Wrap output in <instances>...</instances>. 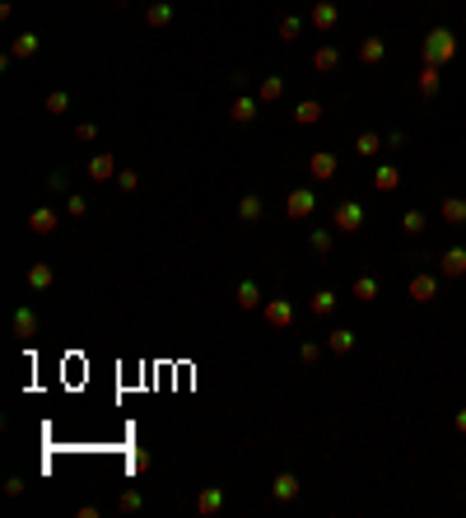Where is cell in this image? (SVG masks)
Segmentation results:
<instances>
[{
  "label": "cell",
  "instance_id": "obj_8",
  "mask_svg": "<svg viewBox=\"0 0 466 518\" xmlns=\"http://www.w3.org/2000/svg\"><path fill=\"white\" fill-rule=\"evenodd\" d=\"M117 173L122 169H117V154H112V150H98V154L89 159V178L93 182H117Z\"/></svg>",
  "mask_w": 466,
  "mask_h": 518
},
{
  "label": "cell",
  "instance_id": "obj_32",
  "mask_svg": "<svg viewBox=\"0 0 466 518\" xmlns=\"http://www.w3.org/2000/svg\"><path fill=\"white\" fill-rule=\"evenodd\" d=\"M280 43H299V33H303V19H294V14H285V19H280Z\"/></svg>",
  "mask_w": 466,
  "mask_h": 518
},
{
  "label": "cell",
  "instance_id": "obj_41",
  "mask_svg": "<svg viewBox=\"0 0 466 518\" xmlns=\"http://www.w3.org/2000/svg\"><path fill=\"white\" fill-rule=\"evenodd\" d=\"M131 472H149V453H131Z\"/></svg>",
  "mask_w": 466,
  "mask_h": 518
},
{
  "label": "cell",
  "instance_id": "obj_29",
  "mask_svg": "<svg viewBox=\"0 0 466 518\" xmlns=\"http://www.w3.org/2000/svg\"><path fill=\"white\" fill-rule=\"evenodd\" d=\"M312 66L322 70V75H331V70L341 66V52H336V47H317V52H312Z\"/></svg>",
  "mask_w": 466,
  "mask_h": 518
},
{
  "label": "cell",
  "instance_id": "obj_31",
  "mask_svg": "<svg viewBox=\"0 0 466 518\" xmlns=\"http://www.w3.org/2000/svg\"><path fill=\"white\" fill-rule=\"evenodd\" d=\"M140 509H144V495H140V490H135V485H131V490H122V500H117V514H140Z\"/></svg>",
  "mask_w": 466,
  "mask_h": 518
},
{
  "label": "cell",
  "instance_id": "obj_16",
  "mask_svg": "<svg viewBox=\"0 0 466 518\" xmlns=\"http://www.w3.org/2000/svg\"><path fill=\"white\" fill-rule=\"evenodd\" d=\"M438 70H443V66H429V61L420 66V79H415V89H420V98H438V79H443Z\"/></svg>",
  "mask_w": 466,
  "mask_h": 518
},
{
  "label": "cell",
  "instance_id": "obj_40",
  "mask_svg": "<svg viewBox=\"0 0 466 518\" xmlns=\"http://www.w3.org/2000/svg\"><path fill=\"white\" fill-rule=\"evenodd\" d=\"M47 187H52V192H66V187H70V178H66L61 169H52V173H47Z\"/></svg>",
  "mask_w": 466,
  "mask_h": 518
},
{
  "label": "cell",
  "instance_id": "obj_2",
  "mask_svg": "<svg viewBox=\"0 0 466 518\" xmlns=\"http://www.w3.org/2000/svg\"><path fill=\"white\" fill-rule=\"evenodd\" d=\"M312 210H317V192H312V187H294V192L285 196V215L294 220V225H299V220H308Z\"/></svg>",
  "mask_w": 466,
  "mask_h": 518
},
{
  "label": "cell",
  "instance_id": "obj_42",
  "mask_svg": "<svg viewBox=\"0 0 466 518\" xmlns=\"http://www.w3.org/2000/svg\"><path fill=\"white\" fill-rule=\"evenodd\" d=\"M5 495H10V500L23 495V476H10V481H5Z\"/></svg>",
  "mask_w": 466,
  "mask_h": 518
},
{
  "label": "cell",
  "instance_id": "obj_12",
  "mask_svg": "<svg viewBox=\"0 0 466 518\" xmlns=\"http://www.w3.org/2000/svg\"><path fill=\"white\" fill-rule=\"evenodd\" d=\"M233 304L243 308V313L261 308V304H266V299H261V285H256V281H238V290H233Z\"/></svg>",
  "mask_w": 466,
  "mask_h": 518
},
{
  "label": "cell",
  "instance_id": "obj_39",
  "mask_svg": "<svg viewBox=\"0 0 466 518\" xmlns=\"http://www.w3.org/2000/svg\"><path fill=\"white\" fill-rule=\"evenodd\" d=\"M299 360H303V364H317V360H322V346H317V341H303Z\"/></svg>",
  "mask_w": 466,
  "mask_h": 518
},
{
  "label": "cell",
  "instance_id": "obj_24",
  "mask_svg": "<svg viewBox=\"0 0 466 518\" xmlns=\"http://www.w3.org/2000/svg\"><path fill=\"white\" fill-rule=\"evenodd\" d=\"M382 57H387V43H382V38H364V43H359V61H364V66H377Z\"/></svg>",
  "mask_w": 466,
  "mask_h": 518
},
{
  "label": "cell",
  "instance_id": "obj_9",
  "mask_svg": "<svg viewBox=\"0 0 466 518\" xmlns=\"http://www.w3.org/2000/svg\"><path fill=\"white\" fill-rule=\"evenodd\" d=\"M308 23H312V28H317V33H331L336 23H341V10H336L331 0H317V5H312V10H308Z\"/></svg>",
  "mask_w": 466,
  "mask_h": 518
},
{
  "label": "cell",
  "instance_id": "obj_37",
  "mask_svg": "<svg viewBox=\"0 0 466 518\" xmlns=\"http://www.w3.org/2000/svg\"><path fill=\"white\" fill-rule=\"evenodd\" d=\"M75 140H79V145H93V140H98V126H93V122H79L75 126Z\"/></svg>",
  "mask_w": 466,
  "mask_h": 518
},
{
  "label": "cell",
  "instance_id": "obj_11",
  "mask_svg": "<svg viewBox=\"0 0 466 518\" xmlns=\"http://www.w3.org/2000/svg\"><path fill=\"white\" fill-rule=\"evenodd\" d=\"M56 229H61V215H56L52 205H38V210L28 215V234L47 238V234H56Z\"/></svg>",
  "mask_w": 466,
  "mask_h": 518
},
{
  "label": "cell",
  "instance_id": "obj_25",
  "mask_svg": "<svg viewBox=\"0 0 466 518\" xmlns=\"http://www.w3.org/2000/svg\"><path fill=\"white\" fill-rule=\"evenodd\" d=\"M144 23H149V28H168V23H173V5H168V0H154V5L144 10Z\"/></svg>",
  "mask_w": 466,
  "mask_h": 518
},
{
  "label": "cell",
  "instance_id": "obj_23",
  "mask_svg": "<svg viewBox=\"0 0 466 518\" xmlns=\"http://www.w3.org/2000/svg\"><path fill=\"white\" fill-rule=\"evenodd\" d=\"M382 145H387V140H382L377 131H359V140H355V154H359V159H373V154H382Z\"/></svg>",
  "mask_w": 466,
  "mask_h": 518
},
{
  "label": "cell",
  "instance_id": "obj_15",
  "mask_svg": "<svg viewBox=\"0 0 466 518\" xmlns=\"http://www.w3.org/2000/svg\"><path fill=\"white\" fill-rule=\"evenodd\" d=\"M224 509V490L220 485H200V495H196V514L200 518H215Z\"/></svg>",
  "mask_w": 466,
  "mask_h": 518
},
{
  "label": "cell",
  "instance_id": "obj_21",
  "mask_svg": "<svg viewBox=\"0 0 466 518\" xmlns=\"http://www.w3.org/2000/svg\"><path fill=\"white\" fill-rule=\"evenodd\" d=\"M256 98L261 103H280L285 98V75H266L261 84H256Z\"/></svg>",
  "mask_w": 466,
  "mask_h": 518
},
{
  "label": "cell",
  "instance_id": "obj_26",
  "mask_svg": "<svg viewBox=\"0 0 466 518\" xmlns=\"http://www.w3.org/2000/svg\"><path fill=\"white\" fill-rule=\"evenodd\" d=\"M308 313H312V317H331V313H336V294H331V290H317V294L308 299Z\"/></svg>",
  "mask_w": 466,
  "mask_h": 518
},
{
  "label": "cell",
  "instance_id": "obj_6",
  "mask_svg": "<svg viewBox=\"0 0 466 518\" xmlns=\"http://www.w3.org/2000/svg\"><path fill=\"white\" fill-rule=\"evenodd\" d=\"M438 276H443V281H462L466 276V248L462 243H453V248L438 257Z\"/></svg>",
  "mask_w": 466,
  "mask_h": 518
},
{
  "label": "cell",
  "instance_id": "obj_4",
  "mask_svg": "<svg viewBox=\"0 0 466 518\" xmlns=\"http://www.w3.org/2000/svg\"><path fill=\"white\" fill-rule=\"evenodd\" d=\"M261 317H266V327H275V332H285V327H294V304H289V299H266V304H261Z\"/></svg>",
  "mask_w": 466,
  "mask_h": 518
},
{
  "label": "cell",
  "instance_id": "obj_35",
  "mask_svg": "<svg viewBox=\"0 0 466 518\" xmlns=\"http://www.w3.org/2000/svg\"><path fill=\"white\" fill-rule=\"evenodd\" d=\"M355 299H359V304H373V299H377V281H373V276H359V281H355Z\"/></svg>",
  "mask_w": 466,
  "mask_h": 518
},
{
  "label": "cell",
  "instance_id": "obj_28",
  "mask_svg": "<svg viewBox=\"0 0 466 518\" xmlns=\"http://www.w3.org/2000/svg\"><path fill=\"white\" fill-rule=\"evenodd\" d=\"M261 215H266V205H261V196H243V201H238V220H243V225H256Z\"/></svg>",
  "mask_w": 466,
  "mask_h": 518
},
{
  "label": "cell",
  "instance_id": "obj_3",
  "mask_svg": "<svg viewBox=\"0 0 466 518\" xmlns=\"http://www.w3.org/2000/svg\"><path fill=\"white\" fill-rule=\"evenodd\" d=\"M331 225L341 229V234H359V229H364V205L359 201H341L336 215H331Z\"/></svg>",
  "mask_w": 466,
  "mask_h": 518
},
{
  "label": "cell",
  "instance_id": "obj_20",
  "mask_svg": "<svg viewBox=\"0 0 466 518\" xmlns=\"http://www.w3.org/2000/svg\"><path fill=\"white\" fill-rule=\"evenodd\" d=\"M438 215H443V225H466V201L462 196H443V201H438Z\"/></svg>",
  "mask_w": 466,
  "mask_h": 518
},
{
  "label": "cell",
  "instance_id": "obj_38",
  "mask_svg": "<svg viewBox=\"0 0 466 518\" xmlns=\"http://www.w3.org/2000/svg\"><path fill=\"white\" fill-rule=\"evenodd\" d=\"M135 187H140V173H131V169L117 173V192H135Z\"/></svg>",
  "mask_w": 466,
  "mask_h": 518
},
{
  "label": "cell",
  "instance_id": "obj_18",
  "mask_svg": "<svg viewBox=\"0 0 466 518\" xmlns=\"http://www.w3.org/2000/svg\"><path fill=\"white\" fill-rule=\"evenodd\" d=\"M322 117H326V108H322L317 98H303L299 108H294V122H299V126H317Z\"/></svg>",
  "mask_w": 466,
  "mask_h": 518
},
{
  "label": "cell",
  "instance_id": "obj_36",
  "mask_svg": "<svg viewBox=\"0 0 466 518\" xmlns=\"http://www.w3.org/2000/svg\"><path fill=\"white\" fill-rule=\"evenodd\" d=\"M66 215L70 220H84V215H89V201H84L79 192H66Z\"/></svg>",
  "mask_w": 466,
  "mask_h": 518
},
{
  "label": "cell",
  "instance_id": "obj_13",
  "mask_svg": "<svg viewBox=\"0 0 466 518\" xmlns=\"http://www.w3.org/2000/svg\"><path fill=\"white\" fill-rule=\"evenodd\" d=\"M256 113H261V98H247V94H238V98H233V108H229V122L247 126V122H256Z\"/></svg>",
  "mask_w": 466,
  "mask_h": 518
},
{
  "label": "cell",
  "instance_id": "obj_5",
  "mask_svg": "<svg viewBox=\"0 0 466 518\" xmlns=\"http://www.w3.org/2000/svg\"><path fill=\"white\" fill-rule=\"evenodd\" d=\"M308 173H312V182H331L336 173H341V159H336L331 150H312L308 154Z\"/></svg>",
  "mask_w": 466,
  "mask_h": 518
},
{
  "label": "cell",
  "instance_id": "obj_10",
  "mask_svg": "<svg viewBox=\"0 0 466 518\" xmlns=\"http://www.w3.org/2000/svg\"><path fill=\"white\" fill-rule=\"evenodd\" d=\"M299 490H303V485H299V476H294V472H280L275 481H271V500H275V505H294Z\"/></svg>",
  "mask_w": 466,
  "mask_h": 518
},
{
  "label": "cell",
  "instance_id": "obj_17",
  "mask_svg": "<svg viewBox=\"0 0 466 518\" xmlns=\"http://www.w3.org/2000/svg\"><path fill=\"white\" fill-rule=\"evenodd\" d=\"M355 332H350V327H336V332H326V350H331V355H350V350H355Z\"/></svg>",
  "mask_w": 466,
  "mask_h": 518
},
{
  "label": "cell",
  "instance_id": "obj_19",
  "mask_svg": "<svg viewBox=\"0 0 466 518\" xmlns=\"http://www.w3.org/2000/svg\"><path fill=\"white\" fill-rule=\"evenodd\" d=\"M38 47H42V38H38V33H19L10 43V57L14 61H28V57H38Z\"/></svg>",
  "mask_w": 466,
  "mask_h": 518
},
{
  "label": "cell",
  "instance_id": "obj_27",
  "mask_svg": "<svg viewBox=\"0 0 466 518\" xmlns=\"http://www.w3.org/2000/svg\"><path fill=\"white\" fill-rule=\"evenodd\" d=\"M397 182H401V169H397V164H382V169L373 173V187H377V192H397Z\"/></svg>",
  "mask_w": 466,
  "mask_h": 518
},
{
  "label": "cell",
  "instance_id": "obj_43",
  "mask_svg": "<svg viewBox=\"0 0 466 518\" xmlns=\"http://www.w3.org/2000/svg\"><path fill=\"white\" fill-rule=\"evenodd\" d=\"M453 425H457V434H466V406L457 411V420H453Z\"/></svg>",
  "mask_w": 466,
  "mask_h": 518
},
{
  "label": "cell",
  "instance_id": "obj_22",
  "mask_svg": "<svg viewBox=\"0 0 466 518\" xmlns=\"http://www.w3.org/2000/svg\"><path fill=\"white\" fill-rule=\"evenodd\" d=\"M52 285H56V271L47 261H33L28 266V290H52Z\"/></svg>",
  "mask_w": 466,
  "mask_h": 518
},
{
  "label": "cell",
  "instance_id": "obj_33",
  "mask_svg": "<svg viewBox=\"0 0 466 518\" xmlns=\"http://www.w3.org/2000/svg\"><path fill=\"white\" fill-rule=\"evenodd\" d=\"M47 113H52V117H66L70 113V94L66 89H52V94H47Z\"/></svg>",
  "mask_w": 466,
  "mask_h": 518
},
{
  "label": "cell",
  "instance_id": "obj_34",
  "mask_svg": "<svg viewBox=\"0 0 466 518\" xmlns=\"http://www.w3.org/2000/svg\"><path fill=\"white\" fill-rule=\"evenodd\" d=\"M401 234L420 238L424 234V210H406V215H401Z\"/></svg>",
  "mask_w": 466,
  "mask_h": 518
},
{
  "label": "cell",
  "instance_id": "obj_14",
  "mask_svg": "<svg viewBox=\"0 0 466 518\" xmlns=\"http://www.w3.org/2000/svg\"><path fill=\"white\" fill-rule=\"evenodd\" d=\"M10 332H14L19 341H33V337H38V313H33V308H14Z\"/></svg>",
  "mask_w": 466,
  "mask_h": 518
},
{
  "label": "cell",
  "instance_id": "obj_7",
  "mask_svg": "<svg viewBox=\"0 0 466 518\" xmlns=\"http://www.w3.org/2000/svg\"><path fill=\"white\" fill-rule=\"evenodd\" d=\"M406 294H411V304H433V294H438V276H429V271H420V276H411V285H406Z\"/></svg>",
  "mask_w": 466,
  "mask_h": 518
},
{
  "label": "cell",
  "instance_id": "obj_30",
  "mask_svg": "<svg viewBox=\"0 0 466 518\" xmlns=\"http://www.w3.org/2000/svg\"><path fill=\"white\" fill-rule=\"evenodd\" d=\"M308 248L317 252V257H326V252L336 248V234H331V229H312V234H308Z\"/></svg>",
  "mask_w": 466,
  "mask_h": 518
},
{
  "label": "cell",
  "instance_id": "obj_1",
  "mask_svg": "<svg viewBox=\"0 0 466 518\" xmlns=\"http://www.w3.org/2000/svg\"><path fill=\"white\" fill-rule=\"evenodd\" d=\"M420 52H424V61H429V66H448V61L457 57V38L448 33V28H433V33L424 38Z\"/></svg>",
  "mask_w": 466,
  "mask_h": 518
}]
</instances>
